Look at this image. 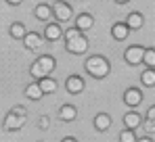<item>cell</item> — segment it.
Returning a JSON list of instances; mask_svg holds the SVG:
<instances>
[{
  "label": "cell",
  "mask_w": 155,
  "mask_h": 142,
  "mask_svg": "<svg viewBox=\"0 0 155 142\" xmlns=\"http://www.w3.org/2000/svg\"><path fill=\"white\" fill-rule=\"evenodd\" d=\"M86 69H88L90 75H94L97 79H103L105 75L109 73V61H107L105 56L94 54V56H90V59L86 61Z\"/></svg>",
  "instance_id": "6da1fadb"
},
{
  "label": "cell",
  "mask_w": 155,
  "mask_h": 142,
  "mask_svg": "<svg viewBox=\"0 0 155 142\" xmlns=\"http://www.w3.org/2000/svg\"><path fill=\"white\" fill-rule=\"evenodd\" d=\"M145 50H147V48H143V46H130L128 50H126V54H124L126 63H128V65H138V63H143V61H145Z\"/></svg>",
  "instance_id": "7a4b0ae2"
},
{
  "label": "cell",
  "mask_w": 155,
  "mask_h": 142,
  "mask_svg": "<svg viewBox=\"0 0 155 142\" xmlns=\"http://www.w3.org/2000/svg\"><path fill=\"white\" fill-rule=\"evenodd\" d=\"M52 13H54V17L59 21H69L71 19V6L67 2H63V0H59V2L52 4Z\"/></svg>",
  "instance_id": "3957f363"
},
{
  "label": "cell",
  "mask_w": 155,
  "mask_h": 142,
  "mask_svg": "<svg viewBox=\"0 0 155 142\" xmlns=\"http://www.w3.org/2000/svg\"><path fill=\"white\" fill-rule=\"evenodd\" d=\"M67 50L74 52V54H84V52L88 50V40H86L84 36H78V38H74V40L67 42Z\"/></svg>",
  "instance_id": "277c9868"
},
{
  "label": "cell",
  "mask_w": 155,
  "mask_h": 142,
  "mask_svg": "<svg viewBox=\"0 0 155 142\" xmlns=\"http://www.w3.org/2000/svg\"><path fill=\"white\" fill-rule=\"evenodd\" d=\"M124 102H126L128 107H138V105L143 102V92H140L138 88H128V90L124 92Z\"/></svg>",
  "instance_id": "5b68a950"
},
{
  "label": "cell",
  "mask_w": 155,
  "mask_h": 142,
  "mask_svg": "<svg viewBox=\"0 0 155 142\" xmlns=\"http://www.w3.org/2000/svg\"><path fill=\"white\" fill-rule=\"evenodd\" d=\"M65 88H67V92H69V94H80V92L84 90V79H82V77H78V75H71V77H67Z\"/></svg>",
  "instance_id": "8992f818"
},
{
  "label": "cell",
  "mask_w": 155,
  "mask_h": 142,
  "mask_svg": "<svg viewBox=\"0 0 155 142\" xmlns=\"http://www.w3.org/2000/svg\"><path fill=\"white\" fill-rule=\"evenodd\" d=\"M25 125V117H19V115H15V113H8L6 117H4V127L6 130H19V127H23Z\"/></svg>",
  "instance_id": "52a82bcc"
},
{
  "label": "cell",
  "mask_w": 155,
  "mask_h": 142,
  "mask_svg": "<svg viewBox=\"0 0 155 142\" xmlns=\"http://www.w3.org/2000/svg\"><path fill=\"white\" fill-rule=\"evenodd\" d=\"M23 44H25L27 50H38V48H42V38L38 36V34H27L25 38H23Z\"/></svg>",
  "instance_id": "ba28073f"
},
{
  "label": "cell",
  "mask_w": 155,
  "mask_h": 142,
  "mask_svg": "<svg viewBox=\"0 0 155 142\" xmlns=\"http://www.w3.org/2000/svg\"><path fill=\"white\" fill-rule=\"evenodd\" d=\"M128 31H130V27L126 23H115L111 27V36H113L115 40H126V38H128Z\"/></svg>",
  "instance_id": "9c48e42d"
},
{
  "label": "cell",
  "mask_w": 155,
  "mask_h": 142,
  "mask_svg": "<svg viewBox=\"0 0 155 142\" xmlns=\"http://www.w3.org/2000/svg\"><path fill=\"white\" fill-rule=\"evenodd\" d=\"M59 117L63 119V121H74L78 117V111L74 105H65V107H61V111H59Z\"/></svg>",
  "instance_id": "30bf717a"
},
{
  "label": "cell",
  "mask_w": 155,
  "mask_h": 142,
  "mask_svg": "<svg viewBox=\"0 0 155 142\" xmlns=\"http://www.w3.org/2000/svg\"><path fill=\"white\" fill-rule=\"evenodd\" d=\"M124 123H126L128 130H136V127L143 123V119H140L138 113H126V115H124Z\"/></svg>",
  "instance_id": "8fae6325"
},
{
  "label": "cell",
  "mask_w": 155,
  "mask_h": 142,
  "mask_svg": "<svg viewBox=\"0 0 155 142\" xmlns=\"http://www.w3.org/2000/svg\"><path fill=\"white\" fill-rule=\"evenodd\" d=\"M51 13H52V8L48 4H38V6L34 8V15H36L40 21H48V19H51Z\"/></svg>",
  "instance_id": "7c38bea8"
},
{
  "label": "cell",
  "mask_w": 155,
  "mask_h": 142,
  "mask_svg": "<svg viewBox=\"0 0 155 142\" xmlns=\"http://www.w3.org/2000/svg\"><path fill=\"white\" fill-rule=\"evenodd\" d=\"M109 125H111V117H109L107 113H99V115L94 117V127H97L99 132H105Z\"/></svg>",
  "instance_id": "4fadbf2b"
},
{
  "label": "cell",
  "mask_w": 155,
  "mask_h": 142,
  "mask_svg": "<svg viewBox=\"0 0 155 142\" xmlns=\"http://www.w3.org/2000/svg\"><path fill=\"white\" fill-rule=\"evenodd\" d=\"M25 96L27 98H31V100H40L44 92H42V88H40V84H29L25 88Z\"/></svg>",
  "instance_id": "5bb4252c"
},
{
  "label": "cell",
  "mask_w": 155,
  "mask_h": 142,
  "mask_svg": "<svg viewBox=\"0 0 155 142\" xmlns=\"http://www.w3.org/2000/svg\"><path fill=\"white\" fill-rule=\"evenodd\" d=\"M40 88H42V92L44 94H52V92H57V82L52 79V77H42L40 79Z\"/></svg>",
  "instance_id": "9a60e30c"
},
{
  "label": "cell",
  "mask_w": 155,
  "mask_h": 142,
  "mask_svg": "<svg viewBox=\"0 0 155 142\" xmlns=\"http://www.w3.org/2000/svg\"><path fill=\"white\" fill-rule=\"evenodd\" d=\"M44 36H46V40H59V38L63 36V31H61V25H57V23L46 25V31H44Z\"/></svg>",
  "instance_id": "2e32d148"
},
{
  "label": "cell",
  "mask_w": 155,
  "mask_h": 142,
  "mask_svg": "<svg viewBox=\"0 0 155 142\" xmlns=\"http://www.w3.org/2000/svg\"><path fill=\"white\" fill-rule=\"evenodd\" d=\"M126 25L130 29H140L143 27V15L140 13H130L128 19H126Z\"/></svg>",
  "instance_id": "e0dca14e"
},
{
  "label": "cell",
  "mask_w": 155,
  "mask_h": 142,
  "mask_svg": "<svg viewBox=\"0 0 155 142\" xmlns=\"http://www.w3.org/2000/svg\"><path fill=\"white\" fill-rule=\"evenodd\" d=\"M92 23H94V21H92V17H90L88 13H84V15H80V17H78L76 27L82 31V29H90V27H92Z\"/></svg>",
  "instance_id": "ac0fdd59"
},
{
  "label": "cell",
  "mask_w": 155,
  "mask_h": 142,
  "mask_svg": "<svg viewBox=\"0 0 155 142\" xmlns=\"http://www.w3.org/2000/svg\"><path fill=\"white\" fill-rule=\"evenodd\" d=\"M38 63H40V67L44 69V73H46V75H48V73H52V69H54V59H52V56H48V54L40 56V59H38Z\"/></svg>",
  "instance_id": "d6986e66"
},
{
  "label": "cell",
  "mask_w": 155,
  "mask_h": 142,
  "mask_svg": "<svg viewBox=\"0 0 155 142\" xmlns=\"http://www.w3.org/2000/svg\"><path fill=\"white\" fill-rule=\"evenodd\" d=\"M140 82H143L145 86L153 88V86H155V69H149V67H147V69L140 73Z\"/></svg>",
  "instance_id": "ffe728a7"
},
{
  "label": "cell",
  "mask_w": 155,
  "mask_h": 142,
  "mask_svg": "<svg viewBox=\"0 0 155 142\" xmlns=\"http://www.w3.org/2000/svg\"><path fill=\"white\" fill-rule=\"evenodd\" d=\"M11 36L17 38V40H23V38L27 36L25 25H23V23H13V25H11Z\"/></svg>",
  "instance_id": "44dd1931"
},
{
  "label": "cell",
  "mask_w": 155,
  "mask_h": 142,
  "mask_svg": "<svg viewBox=\"0 0 155 142\" xmlns=\"http://www.w3.org/2000/svg\"><path fill=\"white\" fill-rule=\"evenodd\" d=\"M149 69H155V48H147L145 50V61H143Z\"/></svg>",
  "instance_id": "7402d4cb"
},
{
  "label": "cell",
  "mask_w": 155,
  "mask_h": 142,
  "mask_svg": "<svg viewBox=\"0 0 155 142\" xmlns=\"http://www.w3.org/2000/svg\"><path fill=\"white\" fill-rule=\"evenodd\" d=\"M120 142H136V134H134V130H124L122 134H120Z\"/></svg>",
  "instance_id": "603a6c76"
},
{
  "label": "cell",
  "mask_w": 155,
  "mask_h": 142,
  "mask_svg": "<svg viewBox=\"0 0 155 142\" xmlns=\"http://www.w3.org/2000/svg\"><path fill=\"white\" fill-rule=\"evenodd\" d=\"M29 73H31L34 77H40V79H42V77H46V73H44V69H42V67H40V63H38V61H36V63H31Z\"/></svg>",
  "instance_id": "cb8c5ba5"
},
{
  "label": "cell",
  "mask_w": 155,
  "mask_h": 142,
  "mask_svg": "<svg viewBox=\"0 0 155 142\" xmlns=\"http://www.w3.org/2000/svg\"><path fill=\"white\" fill-rule=\"evenodd\" d=\"M78 36H82L78 27H71V29H67V31H65V40H67V42H69V40H74V38H78Z\"/></svg>",
  "instance_id": "d4e9b609"
},
{
  "label": "cell",
  "mask_w": 155,
  "mask_h": 142,
  "mask_svg": "<svg viewBox=\"0 0 155 142\" xmlns=\"http://www.w3.org/2000/svg\"><path fill=\"white\" fill-rule=\"evenodd\" d=\"M13 113H15V115H19V117H25V115H27V113H25V109H23L21 105H17V107L13 109Z\"/></svg>",
  "instance_id": "484cf974"
},
{
  "label": "cell",
  "mask_w": 155,
  "mask_h": 142,
  "mask_svg": "<svg viewBox=\"0 0 155 142\" xmlns=\"http://www.w3.org/2000/svg\"><path fill=\"white\" fill-rule=\"evenodd\" d=\"M147 121H155V105L149 107V111H147Z\"/></svg>",
  "instance_id": "4316f807"
},
{
  "label": "cell",
  "mask_w": 155,
  "mask_h": 142,
  "mask_svg": "<svg viewBox=\"0 0 155 142\" xmlns=\"http://www.w3.org/2000/svg\"><path fill=\"white\" fill-rule=\"evenodd\" d=\"M145 130H147L149 134H153L155 132V121H147V123H145Z\"/></svg>",
  "instance_id": "83f0119b"
},
{
  "label": "cell",
  "mask_w": 155,
  "mask_h": 142,
  "mask_svg": "<svg viewBox=\"0 0 155 142\" xmlns=\"http://www.w3.org/2000/svg\"><path fill=\"white\" fill-rule=\"evenodd\" d=\"M48 123H51L48 117H40V127H42V130H46V127H48Z\"/></svg>",
  "instance_id": "f1b7e54d"
},
{
  "label": "cell",
  "mask_w": 155,
  "mask_h": 142,
  "mask_svg": "<svg viewBox=\"0 0 155 142\" xmlns=\"http://www.w3.org/2000/svg\"><path fill=\"white\" fill-rule=\"evenodd\" d=\"M136 142H153V140H151L149 136H145V138H140V140H136Z\"/></svg>",
  "instance_id": "f546056e"
},
{
  "label": "cell",
  "mask_w": 155,
  "mask_h": 142,
  "mask_svg": "<svg viewBox=\"0 0 155 142\" xmlns=\"http://www.w3.org/2000/svg\"><path fill=\"white\" fill-rule=\"evenodd\" d=\"M8 4H21V0H6Z\"/></svg>",
  "instance_id": "4dcf8cb0"
},
{
  "label": "cell",
  "mask_w": 155,
  "mask_h": 142,
  "mask_svg": "<svg viewBox=\"0 0 155 142\" xmlns=\"http://www.w3.org/2000/svg\"><path fill=\"white\" fill-rule=\"evenodd\" d=\"M61 142H78V140H76V138H63Z\"/></svg>",
  "instance_id": "1f68e13d"
},
{
  "label": "cell",
  "mask_w": 155,
  "mask_h": 142,
  "mask_svg": "<svg viewBox=\"0 0 155 142\" xmlns=\"http://www.w3.org/2000/svg\"><path fill=\"white\" fill-rule=\"evenodd\" d=\"M115 2H120V4H126V2H130V0H115Z\"/></svg>",
  "instance_id": "d6a6232c"
}]
</instances>
